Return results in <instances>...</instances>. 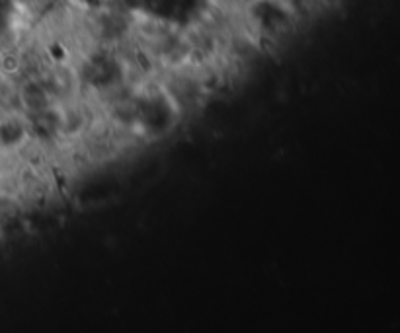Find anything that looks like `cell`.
Instances as JSON below:
<instances>
[]
</instances>
